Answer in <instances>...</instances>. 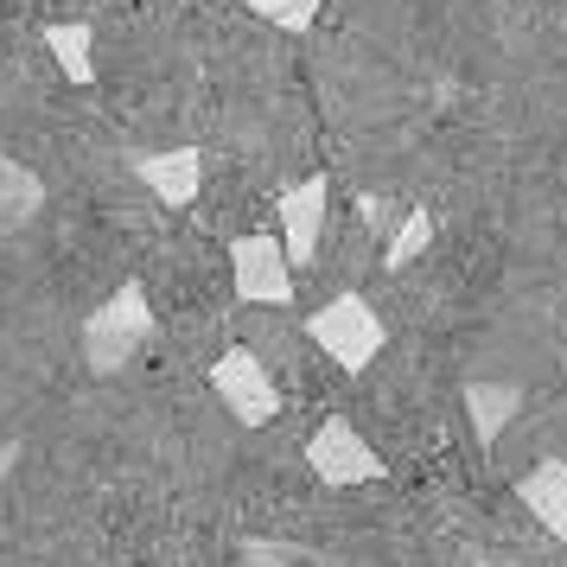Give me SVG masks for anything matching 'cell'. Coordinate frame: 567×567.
Listing matches in <instances>:
<instances>
[{"instance_id": "obj_1", "label": "cell", "mask_w": 567, "mask_h": 567, "mask_svg": "<svg viewBox=\"0 0 567 567\" xmlns=\"http://www.w3.org/2000/svg\"><path fill=\"white\" fill-rule=\"evenodd\" d=\"M154 332H159V319H154L147 287L122 281L109 300H96L90 319H83V363H90L96 377H115V370H128V363L154 344Z\"/></svg>"}, {"instance_id": "obj_2", "label": "cell", "mask_w": 567, "mask_h": 567, "mask_svg": "<svg viewBox=\"0 0 567 567\" xmlns=\"http://www.w3.org/2000/svg\"><path fill=\"white\" fill-rule=\"evenodd\" d=\"M307 338L338 363V370L363 377V370L377 363V351L389 344V326L363 293H338V300H326V307L307 312Z\"/></svg>"}, {"instance_id": "obj_3", "label": "cell", "mask_w": 567, "mask_h": 567, "mask_svg": "<svg viewBox=\"0 0 567 567\" xmlns=\"http://www.w3.org/2000/svg\"><path fill=\"white\" fill-rule=\"evenodd\" d=\"M307 465H312V478L319 485H338V491H351V485H377L389 465H383V453L370 446V440L344 421V414H326L319 427H312V440H307Z\"/></svg>"}, {"instance_id": "obj_4", "label": "cell", "mask_w": 567, "mask_h": 567, "mask_svg": "<svg viewBox=\"0 0 567 567\" xmlns=\"http://www.w3.org/2000/svg\"><path fill=\"white\" fill-rule=\"evenodd\" d=\"M210 395H217L243 427H268V421L281 414V383H275V370H268L249 344H236V351H224V358L210 363Z\"/></svg>"}, {"instance_id": "obj_5", "label": "cell", "mask_w": 567, "mask_h": 567, "mask_svg": "<svg viewBox=\"0 0 567 567\" xmlns=\"http://www.w3.org/2000/svg\"><path fill=\"white\" fill-rule=\"evenodd\" d=\"M230 287L249 307H287L293 300V261L281 236H236L230 243Z\"/></svg>"}, {"instance_id": "obj_6", "label": "cell", "mask_w": 567, "mask_h": 567, "mask_svg": "<svg viewBox=\"0 0 567 567\" xmlns=\"http://www.w3.org/2000/svg\"><path fill=\"white\" fill-rule=\"evenodd\" d=\"M326 205H332V179L326 173H307L281 192V249L293 268H312L319 261V243H326Z\"/></svg>"}, {"instance_id": "obj_7", "label": "cell", "mask_w": 567, "mask_h": 567, "mask_svg": "<svg viewBox=\"0 0 567 567\" xmlns=\"http://www.w3.org/2000/svg\"><path fill=\"white\" fill-rule=\"evenodd\" d=\"M128 166L166 210L198 205V185H205V154L198 147H134Z\"/></svg>"}, {"instance_id": "obj_8", "label": "cell", "mask_w": 567, "mask_h": 567, "mask_svg": "<svg viewBox=\"0 0 567 567\" xmlns=\"http://www.w3.org/2000/svg\"><path fill=\"white\" fill-rule=\"evenodd\" d=\"M516 504L536 516L555 542H567V460H536L516 478Z\"/></svg>"}, {"instance_id": "obj_9", "label": "cell", "mask_w": 567, "mask_h": 567, "mask_svg": "<svg viewBox=\"0 0 567 567\" xmlns=\"http://www.w3.org/2000/svg\"><path fill=\"white\" fill-rule=\"evenodd\" d=\"M39 45L52 52V64L64 71V83H96V27L90 20H52L39 32Z\"/></svg>"}, {"instance_id": "obj_10", "label": "cell", "mask_w": 567, "mask_h": 567, "mask_svg": "<svg viewBox=\"0 0 567 567\" xmlns=\"http://www.w3.org/2000/svg\"><path fill=\"white\" fill-rule=\"evenodd\" d=\"M516 383H465V421H472V434H478V446H497L504 440V427L516 421Z\"/></svg>"}, {"instance_id": "obj_11", "label": "cell", "mask_w": 567, "mask_h": 567, "mask_svg": "<svg viewBox=\"0 0 567 567\" xmlns=\"http://www.w3.org/2000/svg\"><path fill=\"white\" fill-rule=\"evenodd\" d=\"M39 210H45V179L13 154H0V230H20Z\"/></svg>"}, {"instance_id": "obj_12", "label": "cell", "mask_w": 567, "mask_h": 567, "mask_svg": "<svg viewBox=\"0 0 567 567\" xmlns=\"http://www.w3.org/2000/svg\"><path fill=\"white\" fill-rule=\"evenodd\" d=\"M427 243H434V210L414 205L409 217H395V230L383 243V268H409L414 256H427Z\"/></svg>"}, {"instance_id": "obj_13", "label": "cell", "mask_w": 567, "mask_h": 567, "mask_svg": "<svg viewBox=\"0 0 567 567\" xmlns=\"http://www.w3.org/2000/svg\"><path fill=\"white\" fill-rule=\"evenodd\" d=\"M243 555H249V567H344V561H326V555L293 548V542H275V536H249Z\"/></svg>"}, {"instance_id": "obj_14", "label": "cell", "mask_w": 567, "mask_h": 567, "mask_svg": "<svg viewBox=\"0 0 567 567\" xmlns=\"http://www.w3.org/2000/svg\"><path fill=\"white\" fill-rule=\"evenodd\" d=\"M319 7L326 0H249V13L268 20V27H281V32H307L319 20Z\"/></svg>"}, {"instance_id": "obj_15", "label": "cell", "mask_w": 567, "mask_h": 567, "mask_svg": "<svg viewBox=\"0 0 567 567\" xmlns=\"http://www.w3.org/2000/svg\"><path fill=\"white\" fill-rule=\"evenodd\" d=\"M363 224H370V230H383V224H389V205H383V192H370V198H363Z\"/></svg>"}, {"instance_id": "obj_16", "label": "cell", "mask_w": 567, "mask_h": 567, "mask_svg": "<svg viewBox=\"0 0 567 567\" xmlns=\"http://www.w3.org/2000/svg\"><path fill=\"white\" fill-rule=\"evenodd\" d=\"M13 460H20V446H13V440H0V485L13 478Z\"/></svg>"}, {"instance_id": "obj_17", "label": "cell", "mask_w": 567, "mask_h": 567, "mask_svg": "<svg viewBox=\"0 0 567 567\" xmlns=\"http://www.w3.org/2000/svg\"><path fill=\"white\" fill-rule=\"evenodd\" d=\"M465 567H497V561H465Z\"/></svg>"}]
</instances>
